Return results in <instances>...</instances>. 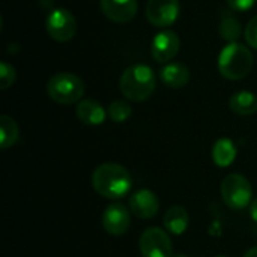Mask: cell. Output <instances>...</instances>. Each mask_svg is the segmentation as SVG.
I'll return each mask as SVG.
<instances>
[{"label": "cell", "instance_id": "obj_11", "mask_svg": "<svg viewBox=\"0 0 257 257\" xmlns=\"http://www.w3.org/2000/svg\"><path fill=\"white\" fill-rule=\"evenodd\" d=\"M130 211L140 220H151L160 211L158 196L151 190H139L130 197Z\"/></svg>", "mask_w": 257, "mask_h": 257}, {"label": "cell", "instance_id": "obj_23", "mask_svg": "<svg viewBox=\"0 0 257 257\" xmlns=\"http://www.w3.org/2000/svg\"><path fill=\"white\" fill-rule=\"evenodd\" d=\"M227 5L238 12H245L256 5V0H226Z\"/></svg>", "mask_w": 257, "mask_h": 257}, {"label": "cell", "instance_id": "obj_10", "mask_svg": "<svg viewBox=\"0 0 257 257\" xmlns=\"http://www.w3.org/2000/svg\"><path fill=\"white\" fill-rule=\"evenodd\" d=\"M179 48H181V39L173 30H163L157 33L151 45L152 57L160 63L173 60L179 53Z\"/></svg>", "mask_w": 257, "mask_h": 257}, {"label": "cell", "instance_id": "obj_22", "mask_svg": "<svg viewBox=\"0 0 257 257\" xmlns=\"http://www.w3.org/2000/svg\"><path fill=\"white\" fill-rule=\"evenodd\" d=\"M244 35H245V39H247L248 45H250L251 48L257 50V15L256 17H253V18L248 21Z\"/></svg>", "mask_w": 257, "mask_h": 257}, {"label": "cell", "instance_id": "obj_24", "mask_svg": "<svg viewBox=\"0 0 257 257\" xmlns=\"http://www.w3.org/2000/svg\"><path fill=\"white\" fill-rule=\"evenodd\" d=\"M250 215H251V218H253V220L257 223V199H254V200H253V203H251Z\"/></svg>", "mask_w": 257, "mask_h": 257}, {"label": "cell", "instance_id": "obj_19", "mask_svg": "<svg viewBox=\"0 0 257 257\" xmlns=\"http://www.w3.org/2000/svg\"><path fill=\"white\" fill-rule=\"evenodd\" d=\"M108 117L116 122V123H122V122H126L131 114H133V108L131 105L126 102V101H122V99H116L113 101L110 105H108Z\"/></svg>", "mask_w": 257, "mask_h": 257}, {"label": "cell", "instance_id": "obj_9", "mask_svg": "<svg viewBox=\"0 0 257 257\" xmlns=\"http://www.w3.org/2000/svg\"><path fill=\"white\" fill-rule=\"evenodd\" d=\"M131 211L122 203H111L104 209L102 227L113 236H122L130 230Z\"/></svg>", "mask_w": 257, "mask_h": 257}, {"label": "cell", "instance_id": "obj_1", "mask_svg": "<svg viewBox=\"0 0 257 257\" xmlns=\"http://www.w3.org/2000/svg\"><path fill=\"white\" fill-rule=\"evenodd\" d=\"M92 187L101 197L117 200L130 193L133 178L126 167L116 163H104L93 170Z\"/></svg>", "mask_w": 257, "mask_h": 257}, {"label": "cell", "instance_id": "obj_14", "mask_svg": "<svg viewBox=\"0 0 257 257\" xmlns=\"http://www.w3.org/2000/svg\"><path fill=\"white\" fill-rule=\"evenodd\" d=\"M161 81L170 89L185 87L190 81V69L184 63L172 62L160 71Z\"/></svg>", "mask_w": 257, "mask_h": 257}, {"label": "cell", "instance_id": "obj_16", "mask_svg": "<svg viewBox=\"0 0 257 257\" xmlns=\"http://www.w3.org/2000/svg\"><path fill=\"white\" fill-rule=\"evenodd\" d=\"M229 107L239 116H251L257 113V95L248 90H239L230 96Z\"/></svg>", "mask_w": 257, "mask_h": 257}, {"label": "cell", "instance_id": "obj_27", "mask_svg": "<svg viewBox=\"0 0 257 257\" xmlns=\"http://www.w3.org/2000/svg\"><path fill=\"white\" fill-rule=\"evenodd\" d=\"M215 257H230V256H215Z\"/></svg>", "mask_w": 257, "mask_h": 257}, {"label": "cell", "instance_id": "obj_26", "mask_svg": "<svg viewBox=\"0 0 257 257\" xmlns=\"http://www.w3.org/2000/svg\"><path fill=\"white\" fill-rule=\"evenodd\" d=\"M172 257H188V256H187V254H181V253H179V254H172Z\"/></svg>", "mask_w": 257, "mask_h": 257}, {"label": "cell", "instance_id": "obj_13", "mask_svg": "<svg viewBox=\"0 0 257 257\" xmlns=\"http://www.w3.org/2000/svg\"><path fill=\"white\" fill-rule=\"evenodd\" d=\"M75 113H77V117L80 122H83L86 125H92V126L104 123L105 117L108 114L105 111V108L98 101L89 99V98H84L78 102Z\"/></svg>", "mask_w": 257, "mask_h": 257}, {"label": "cell", "instance_id": "obj_20", "mask_svg": "<svg viewBox=\"0 0 257 257\" xmlns=\"http://www.w3.org/2000/svg\"><path fill=\"white\" fill-rule=\"evenodd\" d=\"M220 35L227 42H236V39L241 36V24L236 18L227 17L220 24Z\"/></svg>", "mask_w": 257, "mask_h": 257}, {"label": "cell", "instance_id": "obj_8", "mask_svg": "<svg viewBox=\"0 0 257 257\" xmlns=\"http://www.w3.org/2000/svg\"><path fill=\"white\" fill-rule=\"evenodd\" d=\"M179 17L178 0H149L146 5V18L155 27H169Z\"/></svg>", "mask_w": 257, "mask_h": 257}, {"label": "cell", "instance_id": "obj_6", "mask_svg": "<svg viewBox=\"0 0 257 257\" xmlns=\"http://www.w3.org/2000/svg\"><path fill=\"white\" fill-rule=\"evenodd\" d=\"M45 29L54 41L68 42L77 33V20L68 9L57 8L47 15Z\"/></svg>", "mask_w": 257, "mask_h": 257}, {"label": "cell", "instance_id": "obj_25", "mask_svg": "<svg viewBox=\"0 0 257 257\" xmlns=\"http://www.w3.org/2000/svg\"><path fill=\"white\" fill-rule=\"evenodd\" d=\"M244 257H257V247L250 248V250L244 254Z\"/></svg>", "mask_w": 257, "mask_h": 257}, {"label": "cell", "instance_id": "obj_15", "mask_svg": "<svg viewBox=\"0 0 257 257\" xmlns=\"http://www.w3.org/2000/svg\"><path fill=\"white\" fill-rule=\"evenodd\" d=\"M163 223H164L166 230L170 235L179 236V235H182L188 229V224H190L188 211L184 206L175 205V206H172V208H169L166 211Z\"/></svg>", "mask_w": 257, "mask_h": 257}, {"label": "cell", "instance_id": "obj_4", "mask_svg": "<svg viewBox=\"0 0 257 257\" xmlns=\"http://www.w3.org/2000/svg\"><path fill=\"white\" fill-rule=\"evenodd\" d=\"M84 81L71 72H59L53 75L47 83L48 96L62 105H71L80 102L84 96Z\"/></svg>", "mask_w": 257, "mask_h": 257}, {"label": "cell", "instance_id": "obj_3", "mask_svg": "<svg viewBox=\"0 0 257 257\" xmlns=\"http://www.w3.org/2000/svg\"><path fill=\"white\" fill-rule=\"evenodd\" d=\"M253 65V53L239 42H229L218 56L220 74L232 81L245 78L251 72Z\"/></svg>", "mask_w": 257, "mask_h": 257}, {"label": "cell", "instance_id": "obj_7", "mask_svg": "<svg viewBox=\"0 0 257 257\" xmlns=\"http://www.w3.org/2000/svg\"><path fill=\"white\" fill-rule=\"evenodd\" d=\"M139 248L142 257H172V239L160 227H148L140 239Z\"/></svg>", "mask_w": 257, "mask_h": 257}, {"label": "cell", "instance_id": "obj_2", "mask_svg": "<svg viewBox=\"0 0 257 257\" xmlns=\"http://www.w3.org/2000/svg\"><path fill=\"white\" fill-rule=\"evenodd\" d=\"M119 89L128 101L143 102L149 99L157 89L154 69L142 63L126 68L120 75Z\"/></svg>", "mask_w": 257, "mask_h": 257}, {"label": "cell", "instance_id": "obj_18", "mask_svg": "<svg viewBox=\"0 0 257 257\" xmlns=\"http://www.w3.org/2000/svg\"><path fill=\"white\" fill-rule=\"evenodd\" d=\"M20 136V130L17 122L6 114L0 116V148L2 149H8L11 146H14L18 140Z\"/></svg>", "mask_w": 257, "mask_h": 257}, {"label": "cell", "instance_id": "obj_21", "mask_svg": "<svg viewBox=\"0 0 257 257\" xmlns=\"http://www.w3.org/2000/svg\"><path fill=\"white\" fill-rule=\"evenodd\" d=\"M15 77H17L15 68H14L12 65H9L8 62L3 60V62L0 63V89H2V90L9 89V87L14 84Z\"/></svg>", "mask_w": 257, "mask_h": 257}, {"label": "cell", "instance_id": "obj_5", "mask_svg": "<svg viewBox=\"0 0 257 257\" xmlns=\"http://www.w3.org/2000/svg\"><path fill=\"white\" fill-rule=\"evenodd\" d=\"M221 197L230 209L241 211L247 208L253 197L250 181L239 173L227 175L221 182Z\"/></svg>", "mask_w": 257, "mask_h": 257}, {"label": "cell", "instance_id": "obj_12", "mask_svg": "<svg viewBox=\"0 0 257 257\" xmlns=\"http://www.w3.org/2000/svg\"><path fill=\"white\" fill-rule=\"evenodd\" d=\"M102 14L113 23H130L137 15V0H99Z\"/></svg>", "mask_w": 257, "mask_h": 257}, {"label": "cell", "instance_id": "obj_17", "mask_svg": "<svg viewBox=\"0 0 257 257\" xmlns=\"http://www.w3.org/2000/svg\"><path fill=\"white\" fill-rule=\"evenodd\" d=\"M236 152V146L230 139H220L212 146V160L215 166L224 169L235 161Z\"/></svg>", "mask_w": 257, "mask_h": 257}]
</instances>
